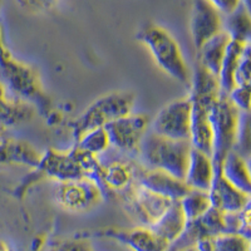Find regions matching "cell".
<instances>
[{
    "label": "cell",
    "instance_id": "1",
    "mask_svg": "<svg viewBox=\"0 0 251 251\" xmlns=\"http://www.w3.org/2000/svg\"><path fill=\"white\" fill-rule=\"evenodd\" d=\"M191 150L190 141L169 140L149 131L141 141L137 152L145 162L143 167L166 172L183 181Z\"/></svg>",
    "mask_w": 251,
    "mask_h": 251
},
{
    "label": "cell",
    "instance_id": "2",
    "mask_svg": "<svg viewBox=\"0 0 251 251\" xmlns=\"http://www.w3.org/2000/svg\"><path fill=\"white\" fill-rule=\"evenodd\" d=\"M137 39L150 49L157 66L176 80L190 84L191 73L180 46L166 29L147 24L137 34Z\"/></svg>",
    "mask_w": 251,
    "mask_h": 251
},
{
    "label": "cell",
    "instance_id": "3",
    "mask_svg": "<svg viewBox=\"0 0 251 251\" xmlns=\"http://www.w3.org/2000/svg\"><path fill=\"white\" fill-rule=\"evenodd\" d=\"M241 112L228 100L227 94L221 93L210 109L212 128V163L215 172H220L225 157L234 151L236 145Z\"/></svg>",
    "mask_w": 251,
    "mask_h": 251
},
{
    "label": "cell",
    "instance_id": "4",
    "mask_svg": "<svg viewBox=\"0 0 251 251\" xmlns=\"http://www.w3.org/2000/svg\"><path fill=\"white\" fill-rule=\"evenodd\" d=\"M134 96L128 92H112L97 98L69 125L75 140L92 129L104 127L112 121L132 113Z\"/></svg>",
    "mask_w": 251,
    "mask_h": 251
},
{
    "label": "cell",
    "instance_id": "5",
    "mask_svg": "<svg viewBox=\"0 0 251 251\" xmlns=\"http://www.w3.org/2000/svg\"><path fill=\"white\" fill-rule=\"evenodd\" d=\"M151 132L174 141H190L191 100L190 97L175 100L158 111L152 120Z\"/></svg>",
    "mask_w": 251,
    "mask_h": 251
},
{
    "label": "cell",
    "instance_id": "6",
    "mask_svg": "<svg viewBox=\"0 0 251 251\" xmlns=\"http://www.w3.org/2000/svg\"><path fill=\"white\" fill-rule=\"evenodd\" d=\"M0 73L8 83L9 88L28 100L42 102L44 98L38 75L30 67L18 62L12 57L3 43L0 29Z\"/></svg>",
    "mask_w": 251,
    "mask_h": 251
},
{
    "label": "cell",
    "instance_id": "7",
    "mask_svg": "<svg viewBox=\"0 0 251 251\" xmlns=\"http://www.w3.org/2000/svg\"><path fill=\"white\" fill-rule=\"evenodd\" d=\"M150 118L146 114L129 113L104 126L109 145L123 152H137L145 134L149 132Z\"/></svg>",
    "mask_w": 251,
    "mask_h": 251
},
{
    "label": "cell",
    "instance_id": "8",
    "mask_svg": "<svg viewBox=\"0 0 251 251\" xmlns=\"http://www.w3.org/2000/svg\"><path fill=\"white\" fill-rule=\"evenodd\" d=\"M100 186L89 178L58 182L54 190L55 201L68 211L82 212L93 208L102 200Z\"/></svg>",
    "mask_w": 251,
    "mask_h": 251
},
{
    "label": "cell",
    "instance_id": "9",
    "mask_svg": "<svg viewBox=\"0 0 251 251\" xmlns=\"http://www.w3.org/2000/svg\"><path fill=\"white\" fill-rule=\"evenodd\" d=\"M123 199L127 202V207L132 216L137 220L142 227H150L153 225L174 202L147 191L138 186L136 181L128 191L123 195Z\"/></svg>",
    "mask_w": 251,
    "mask_h": 251
},
{
    "label": "cell",
    "instance_id": "10",
    "mask_svg": "<svg viewBox=\"0 0 251 251\" xmlns=\"http://www.w3.org/2000/svg\"><path fill=\"white\" fill-rule=\"evenodd\" d=\"M35 171L58 182L88 178L80 163L78 162L73 149L67 152L47 150L46 153L40 157V162L35 167Z\"/></svg>",
    "mask_w": 251,
    "mask_h": 251
},
{
    "label": "cell",
    "instance_id": "11",
    "mask_svg": "<svg viewBox=\"0 0 251 251\" xmlns=\"http://www.w3.org/2000/svg\"><path fill=\"white\" fill-rule=\"evenodd\" d=\"M190 31L196 50L223 31V15L217 12L211 1L197 0L192 3Z\"/></svg>",
    "mask_w": 251,
    "mask_h": 251
},
{
    "label": "cell",
    "instance_id": "12",
    "mask_svg": "<svg viewBox=\"0 0 251 251\" xmlns=\"http://www.w3.org/2000/svg\"><path fill=\"white\" fill-rule=\"evenodd\" d=\"M134 181L147 191L171 201H180L190 191L185 181L158 170L146 169L143 166L134 167Z\"/></svg>",
    "mask_w": 251,
    "mask_h": 251
},
{
    "label": "cell",
    "instance_id": "13",
    "mask_svg": "<svg viewBox=\"0 0 251 251\" xmlns=\"http://www.w3.org/2000/svg\"><path fill=\"white\" fill-rule=\"evenodd\" d=\"M207 194L211 207L226 214L240 212L250 206V195L234 187L223 176L221 171L215 172L214 181Z\"/></svg>",
    "mask_w": 251,
    "mask_h": 251
},
{
    "label": "cell",
    "instance_id": "14",
    "mask_svg": "<svg viewBox=\"0 0 251 251\" xmlns=\"http://www.w3.org/2000/svg\"><path fill=\"white\" fill-rule=\"evenodd\" d=\"M100 236L112 237L128 246L132 251H170V245L154 235L149 227L106 228L97 232Z\"/></svg>",
    "mask_w": 251,
    "mask_h": 251
},
{
    "label": "cell",
    "instance_id": "15",
    "mask_svg": "<svg viewBox=\"0 0 251 251\" xmlns=\"http://www.w3.org/2000/svg\"><path fill=\"white\" fill-rule=\"evenodd\" d=\"M211 107L203 103L191 100V126H190V143L194 150L212 154V128L210 122Z\"/></svg>",
    "mask_w": 251,
    "mask_h": 251
},
{
    "label": "cell",
    "instance_id": "16",
    "mask_svg": "<svg viewBox=\"0 0 251 251\" xmlns=\"http://www.w3.org/2000/svg\"><path fill=\"white\" fill-rule=\"evenodd\" d=\"M186 226H187V219L183 214L180 201H174L170 207L161 215L160 219L149 228L171 248L182 236Z\"/></svg>",
    "mask_w": 251,
    "mask_h": 251
},
{
    "label": "cell",
    "instance_id": "17",
    "mask_svg": "<svg viewBox=\"0 0 251 251\" xmlns=\"http://www.w3.org/2000/svg\"><path fill=\"white\" fill-rule=\"evenodd\" d=\"M215 177L212 158L197 150H191L188 158L185 183L190 190L208 192Z\"/></svg>",
    "mask_w": 251,
    "mask_h": 251
},
{
    "label": "cell",
    "instance_id": "18",
    "mask_svg": "<svg viewBox=\"0 0 251 251\" xmlns=\"http://www.w3.org/2000/svg\"><path fill=\"white\" fill-rule=\"evenodd\" d=\"M133 185L134 167L131 163L114 161L111 165L102 167L98 186L103 195L106 192H111L113 195L123 192L125 195Z\"/></svg>",
    "mask_w": 251,
    "mask_h": 251
},
{
    "label": "cell",
    "instance_id": "19",
    "mask_svg": "<svg viewBox=\"0 0 251 251\" xmlns=\"http://www.w3.org/2000/svg\"><path fill=\"white\" fill-rule=\"evenodd\" d=\"M190 84H191V93L188 96L190 100L203 103L210 107L214 106L215 102L219 100L220 94L223 93L217 77L206 71L197 62L191 75Z\"/></svg>",
    "mask_w": 251,
    "mask_h": 251
},
{
    "label": "cell",
    "instance_id": "20",
    "mask_svg": "<svg viewBox=\"0 0 251 251\" xmlns=\"http://www.w3.org/2000/svg\"><path fill=\"white\" fill-rule=\"evenodd\" d=\"M42 154L29 143L23 141L1 140L0 141V165H24L37 167Z\"/></svg>",
    "mask_w": 251,
    "mask_h": 251
},
{
    "label": "cell",
    "instance_id": "21",
    "mask_svg": "<svg viewBox=\"0 0 251 251\" xmlns=\"http://www.w3.org/2000/svg\"><path fill=\"white\" fill-rule=\"evenodd\" d=\"M223 30L227 34L230 40L250 43L251 14L248 1H239L234 12L223 19Z\"/></svg>",
    "mask_w": 251,
    "mask_h": 251
},
{
    "label": "cell",
    "instance_id": "22",
    "mask_svg": "<svg viewBox=\"0 0 251 251\" xmlns=\"http://www.w3.org/2000/svg\"><path fill=\"white\" fill-rule=\"evenodd\" d=\"M228 43L230 38L224 30L220 31L197 50V63L217 77Z\"/></svg>",
    "mask_w": 251,
    "mask_h": 251
},
{
    "label": "cell",
    "instance_id": "23",
    "mask_svg": "<svg viewBox=\"0 0 251 251\" xmlns=\"http://www.w3.org/2000/svg\"><path fill=\"white\" fill-rule=\"evenodd\" d=\"M221 174L228 182L240 191L250 195L251 192V177L249 160L244 158L237 152L231 151L225 157L221 165Z\"/></svg>",
    "mask_w": 251,
    "mask_h": 251
},
{
    "label": "cell",
    "instance_id": "24",
    "mask_svg": "<svg viewBox=\"0 0 251 251\" xmlns=\"http://www.w3.org/2000/svg\"><path fill=\"white\" fill-rule=\"evenodd\" d=\"M248 44L250 43H240V42L230 40V43L226 48L225 55H224L223 63H221V67H220L219 75H217V80H219L220 88H221L223 93L228 94L236 87L235 73H236L241 55H243Z\"/></svg>",
    "mask_w": 251,
    "mask_h": 251
},
{
    "label": "cell",
    "instance_id": "25",
    "mask_svg": "<svg viewBox=\"0 0 251 251\" xmlns=\"http://www.w3.org/2000/svg\"><path fill=\"white\" fill-rule=\"evenodd\" d=\"M199 251H250V239L237 234L203 237L195 244Z\"/></svg>",
    "mask_w": 251,
    "mask_h": 251
},
{
    "label": "cell",
    "instance_id": "26",
    "mask_svg": "<svg viewBox=\"0 0 251 251\" xmlns=\"http://www.w3.org/2000/svg\"><path fill=\"white\" fill-rule=\"evenodd\" d=\"M30 107L24 102L8 100L3 86L0 84V127L24 122L31 117Z\"/></svg>",
    "mask_w": 251,
    "mask_h": 251
},
{
    "label": "cell",
    "instance_id": "27",
    "mask_svg": "<svg viewBox=\"0 0 251 251\" xmlns=\"http://www.w3.org/2000/svg\"><path fill=\"white\" fill-rule=\"evenodd\" d=\"M180 203L183 210V214L187 219V223L202 216L208 208L211 207L207 192L196 191V190H190L181 199Z\"/></svg>",
    "mask_w": 251,
    "mask_h": 251
},
{
    "label": "cell",
    "instance_id": "28",
    "mask_svg": "<svg viewBox=\"0 0 251 251\" xmlns=\"http://www.w3.org/2000/svg\"><path fill=\"white\" fill-rule=\"evenodd\" d=\"M75 146L82 151L97 156V154L107 151L111 145H109L108 134H107L106 129L104 127H100V128L86 132L83 136H80L77 140Z\"/></svg>",
    "mask_w": 251,
    "mask_h": 251
},
{
    "label": "cell",
    "instance_id": "29",
    "mask_svg": "<svg viewBox=\"0 0 251 251\" xmlns=\"http://www.w3.org/2000/svg\"><path fill=\"white\" fill-rule=\"evenodd\" d=\"M227 97L240 112L250 113V86L235 87Z\"/></svg>",
    "mask_w": 251,
    "mask_h": 251
},
{
    "label": "cell",
    "instance_id": "30",
    "mask_svg": "<svg viewBox=\"0 0 251 251\" xmlns=\"http://www.w3.org/2000/svg\"><path fill=\"white\" fill-rule=\"evenodd\" d=\"M250 44L244 50L241 59L235 73V84L239 86H250Z\"/></svg>",
    "mask_w": 251,
    "mask_h": 251
},
{
    "label": "cell",
    "instance_id": "31",
    "mask_svg": "<svg viewBox=\"0 0 251 251\" xmlns=\"http://www.w3.org/2000/svg\"><path fill=\"white\" fill-rule=\"evenodd\" d=\"M48 251H93V249L87 240L73 239L54 243L48 249Z\"/></svg>",
    "mask_w": 251,
    "mask_h": 251
},
{
    "label": "cell",
    "instance_id": "32",
    "mask_svg": "<svg viewBox=\"0 0 251 251\" xmlns=\"http://www.w3.org/2000/svg\"><path fill=\"white\" fill-rule=\"evenodd\" d=\"M212 5L216 8L217 12L221 15H228L235 10L239 1H234V0H221V1H211Z\"/></svg>",
    "mask_w": 251,
    "mask_h": 251
},
{
    "label": "cell",
    "instance_id": "33",
    "mask_svg": "<svg viewBox=\"0 0 251 251\" xmlns=\"http://www.w3.org/2000/svg\"><path fill=\"white\" fill-rule=\"evenodd\" d=\"M44 240L42 236H37L31 244V251H42V248H43Z\"/></svg>",
    "mask_w": 251,
    "mask_h": 251
},
{
    "label": "cell",
    "instance_id": "34",
    "mask_svg": "<svg viewBox=\"0 0 251 251\" xmlns=\"http://www.w3.org/2000/svg\"><path fill=\"white\" fill-rule=\"evenodd\" d=\"M0 251H12V250H10V248H9V245L5 243V241L0 240Z\"/></svg>",
    "mask_w": 251,
    "mask_h": 251
},
{
    "label": "cell",
    "instance_id": "35",
    "mask_svg": "<svg viewBox=\"0 0 251 251\" xmlns=\"http://www.w3.org/2000/svg\"><path fill=\"white\" fill-rule=\"evenodd\" d=\"M176 251H199L196 249V246L192 245V246H186V248L180 249V250H176Z\"/></svg>",
    "mask_w": 251,
    "mask_h": 251
},
{
    "label": "cell",
    "instance_id": "36",
    "mask_svg": "<svg viewBox=\"0 0 251 251\" xmlns=\"http://www.w3.org/2000/svg\"><path fill=\"white\" fill-rule=\"evenodd\" d=\"M4 140V127H0V141Z\"/></svg>",
    "mask_w": 251,
    "mask_h": 251
}]
</instances>
